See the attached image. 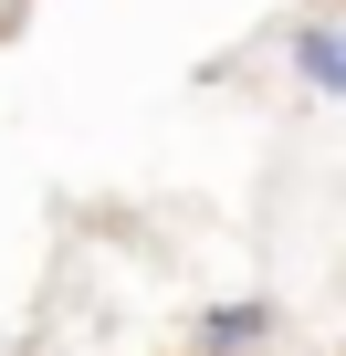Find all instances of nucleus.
<instances>
[{
  "label": "nucleus",
  "mask_w": 346,
  "mask_h": 356,
  "mask_svg": "<svg viewBox=\"0 0 346 356\" xmlns=\"http://www.w3.org/2000/svg\"><path fill=\"white\" fill-rule=\"evenodd\" d=\"M283 63H294L315 95H346V22H294V32H283Z\"/></svg>",
  "instance_id": "nucleus-1"
},
{
  "label": "nucleus",
  "mask_w": 346,
  "mask_h": 356,
  "mask_svg": "<svg viewBox=\"0 0 346 356\" xmlns=\"http://www.w3.org/2000/svg\"><path fill=\"white\" fill-rule=\"evenodd\" d=\"M273 335V304H221L210 325H200V356H242V346H262Z\"/></svg>",
  "instance_id": "nucleus-2"
}]
</instances>
